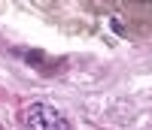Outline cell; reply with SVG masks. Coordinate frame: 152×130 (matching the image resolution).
<instances>
[{
  "label": "cell",
  "mask_w": 152,
  "mask_h": 130,
  "mask_svg": "<svg viewBox=\"0 0 152 130\" xmlns=\"http://www.w3.org/2000/svg\"><path fill=\"white\" fill-rule=\"evenodd\" d=\"M21 127L24 130H70V121L49 103H31L21 112Z\"/></svg>",
  "instance_id": "obj_1"
}]
</instances>
